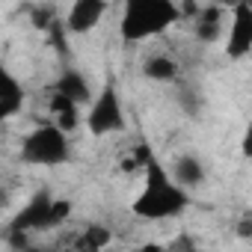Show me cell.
<instances>
[{
	"mask_svg": "<svg viewBox=\"0 0 252 252\" xmlns=\"http://www.w3.org/2000/svg\"><path fill=\"white\" fill-rule=\"evenodd\" d=\"M143 166H146V184H143V193L134 199L131 214L140 220H169L184 214L190 205V193L172 181V175L160 166V160L152 152L146 155Z\"/></svg>",
	"mask_w": 252,
	"mask_h": 252,
	"instance_id": "cell-1",
	"label": "cell"
},
{
	"mask_svg": "<svg viewBox=\"0 0 252 252\" xmlns=\"http://www.w3.org/2000/svg\"><path fill=\"white\" fill-rule=\"evenodd\" d=\"M181 18V9L172 0H128L119 21L122 42H143L152 36L166 33Z\"/></svg>",
	"mask_w": 252,
	"mask_h": 252,
	"instance_id": "cell-2",
	"label": "cell"
},
{
	"mask_svg": "<svg viewBox=\"0 0 252 252\" xmlns=\"http://www.w3.org/2000/svg\"><path fill=\"white\" fill-rule=\"evenodd\" d=\"M71 158L68 134H63L57 125H39L21 143V160L30 166H63Z\"/></svg>",
	"mask_w": 252,
	"mask_h": 252,
	"instance_id": "cell-3",
	"label": "cell"
},
{
	"mask_svg": "<svg viewBox=\"0 0 252 252\" xmlns=\"http://www.w3.org/2000/svg\"><path fill=\"white\" fill-rule=\"evenodd\" d=\"M125 110H122V98H119V89L113 80H107L101 86L98 95H92L89 101V110H86V128L92 137H110V134H119L125 131Z\"/></svg>",
	"mask_w": 252,
	"mask_h": 252,
	"instance_id": "cell-4",
	"label": "cell"
},
{
	"mask_svg": "<svg viewBox=\"0 0 252 252\" xmlns=\"http://www.w3.org/2000/svg\"><path fill=\"white\" fill-rule=\"evenodd\" d=\"M249 51H252V6L237 3L231 12V24H228L225 54H228V60H243Z\"/></svg>",
	"mask_w": 252,
	"mask_h": 252,
	"instance_id": "cell-5",
	"label": "cell"
},
{
	"mask_svg": "<svg viewBox=\"0 0 252 252\" xmlns=\"http://www.w3.org/2000/svg\"><path fill=\"white\" fill-rule=\"evenodd\" d=\"M51 202H54V196L48 193V190H39L15 217H12V222H9V228H15V231H48V211H51Z\"/></svg>",
	"mask_w": 252,
	"mask_h": 252,
	"instance_id": "cell-6",
	"label": "cell"
},
{
	"mask_svg": "<svg viewBox=\"0 0 252 252\" xmlns=\"http://www.w3.org/2000/svg\"><path fill=\"white\" fill-rule=\"evenodd\" d=\"M24 101H27V92H24L21 80L9 71V65L0 57V122L18 116L24 110Z\"/></svg>",
	"mask_w": 252,
	"mask_h": 252,
	"instance_id": "cell-7",
	"label": "cell"
},
{
	"mask_svg": "<svg viewBox=\"0 0 252 252\" xmlns=\"http://www.w3.org/2000/svg\"><path fill=\"white\" fill-rule=\"evenodd\" d=\"M104 12H107L104 0H77V3H71V9L65 15V33L83 36V33L95 30L98 21L104 18Z\"/></svg>",
	"mask_w": 252,
	"mask_h": 252,
	"instance_id": "cell-8",
	"label": "cell"
},
{
	"mask_svg": "<svg viewBox=\"0 0 252 252\" xmlns=\"http://www.w3.org/2000/svg\"><path fill=\"white\" fill-rule=\"evenodd\" d=\"M54 92H57V95H63V98H68V101H71V104H77V107H83V104H89V101H92V89H89L86 77H83L80 71H71V68L60 74V80H57Z\"/></svg>",
	"mask_w": 252,
	"mask_h": 252,
	"instance_id": "cell-9",
	"label": "cell"
},
{
	"mask_svg": "<svg viewBox=\"0 0 252 252\" xmlns=\"http://www.w3.org/2000/svg\"><path fill=\"white\" fill-rule=\"evenodd\" d=\"M48 107H51V125H57V128L63 131V134H68V131H74L77 125H80V107L77 104H71L68 98H63V95H51V101H48Z\"/></svg>",
	"mask_w": 252,
	"mask_h": 252,
	"instance_id": "cell-10",
	"label": "cell"
},
{
	"mask_svg": "<svg viewBox=\"0 0 252 252\" xmlns=\"http://www.w3.org/2000/svg\"><path fill=\"white\" fill-rule=\"evenodd\" d=\"M202 178H205V166H202L199 158H193V155H181V158L172 163V181H175L181 190L202 184Z\"/></svg>",
	"mask_w": 252,
	"mask_h": 252,
	"instance_id": "cell-11",
	"label": "cell"
},
{
	"mask_svg": "<svg viewBox=\"0 0 252 252\" xmlns=\"http://www.w3.org/2000/svg\"><path fill=\"white\" fill-rule=\"evenodd\" d=\"M220 33H222V9H220V6L202 9L199 18H196V36H199L202 42H217Z\"/></svg>",
	"mask_w": 252,
	"mask_h": 252,
	"instance_id": "cell-12",
	"label": "cell"
},
{
	"mask_svg": "<svg viewBox=\"0 0 252 252\" xmlns=\"http://www.w3.org/2000/svg\"><path fill=\"white\" fill-rule=\"evenodd\" d=\"M110 240H113L110 228H104V225L92 222V225H86V231L77 237L74 252H104V249L110 246Z\"/></svg>",
	"mask_w": 252,
	"mask_h": 252,
	"instance_id": "cell-13",
	"label": "cell"
},
{
	"mask_svg": "<svg viewBox=\"0 0 252 252\" xmlns=\"http://www.w3.org/2000/svg\"><path fill=\"white\" fill-rule=\"evenodd\" d=\"M143 74H146L149 80L166 83V80H175L178 65H175V60H169V57H152V60L143 65Z\"/></svg>",
	"mask_w": 252,
	"mask_h": 252,
	"instance_id": "cell-14",
	"label": "cell"
},
{
	"mask_svg": "<svg viewBox=\"0 0 252 252\" xmlns=\"http://www.w3.org/2000/svg\"><path fill=\"white\" fill-rule=\"evenodd\" d=\"M68 214H71V202L68 199H54L51 202V211H48V228L63 225L68 220Z\"/></svg>",
	"mask_w": 252,
	"mask_h": 252,
	"instance_id": "cell-15",
	"label": "cell"
},
{
	"mask_svg": "<svg viewBox=\"0 0 252 252\" xmlns=\"http://www.w3.org/2000/svg\"><path fill=\"white\" fill-rule=\"evenodd\" d=\"M6 243L15 249V252H24L27 246H30V240H27V234L24 231H15V228H9L6 231Z\"/></svg>",
	"mask_w": 252,
	"mask_h": 252,
	"instance_id": "cell-16",
	"label": "cell"
},
{
	"mask_svg": "<svg viewBox=\"0 0 252 252\" xmlns=\"http://www.w3.org/2000/svg\"><path fill=\"white\" fill-rule=\"evenodd\" d=\"M237 234H240L243 240H249V237H252V220H249V217H243V222H240V228H237Z\"/></svg>",
	"mask_w": 252,
	"mask_h": 252,
	"instance_id": "cell-17",
	"label": "cell"
},
{
	"mask_svg": "<svg viewBox=\"0 0 252 252\" xmlns=\"http://www.w3.org/2000/svg\"><path fill=\"white\" fill-rule=\"evenodd\" d=\"M134 252H166L160 243H143V246H137Z\"/></svg>",
	"mask_w": 252,
	"mask_h": 252,
	"instance_id": "cell-18",
	"label": "cell"
},
{
	"mask_svg": "<svg viewBox=\"0 0 252 252\" xmlns=\"http://www.w3.org/2000/svg\"><path fill=\"white\" fill-rule=\"evenodd\" d=\"M6 202H9V196H6L3 190H0V208H6Z\"/></svg>",
	"mask_w": 252,
	"mask_h": 252,
	"instance_id": "cell-19",
	"label": "cell"
},
{
	"mask_svg": "<svg viewBox=\"0 0 252 252\" xmlns=\"http://www.w3.org/2000/svg\"><path fill=\"white\" fill-rule=\"evenodd\" d=\"M24 252H51V249H42V246H27Z\"/></svg>",
	"mask_w": 252,
	"mask_h": 252,
	"instance_id": "cell-20",
	"label": "cell"
},
{
	"mask_svg": "<svg viewBox=\"0 0 252 252\" xmlns=\"http://www.w3.org/2000/svg\"><path fill=\"white\" fill-rule=\"evenodd\" d=\"M181 252H199V249H196V246H187V249H181Z\"/></svg>",
	"mask_w": 252,
	"mask_h": 252,
	"instance_id": "cell-21",
	"label": "cell"
}]
</instances>
